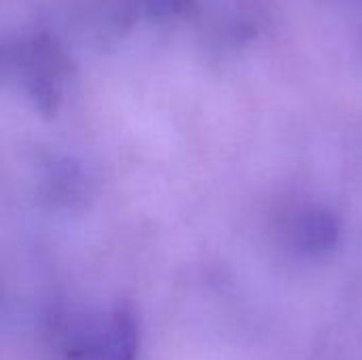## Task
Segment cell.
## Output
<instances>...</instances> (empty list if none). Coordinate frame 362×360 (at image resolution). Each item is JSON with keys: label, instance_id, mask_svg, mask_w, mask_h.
Here are the masks:
<instances>
[{"label": "cell", "instance_id": "obj_2", "mask_svg": "<svg viewBox=\"0 0 362 360\" xmlns=\"http://www.w3.org/2000/svg\"><path fill=\"white\" fill-rule=\"evenodd\" d=\"M138 348V314L121 306L93 327L81 329L66 346V360H136Z\"/></svg>", "mask_w": 362, "mask_h": 360}, {"label": "cell", "instance_id": "obj_4", "mask_svg": "<svg viewBox=\"0 0 362 360\" xmlns=\"http://www.w3.org/2000/svg\"><path fill=\"white\" fill-rule=\"evenodd\" d=\"M193 0H142V8L151 17H174L189 11Z\"/></svg>", "mask_w": 362, "mask_h": 360}, {"label": "cell", "instance_id": "obj_3", "mask_svg": "<svg viewBox=\"0 0 362 360\" xmlns=\"http://www.w3.org/2000/svg\"><path fill=\"white\" fill-rule=\"evenodd\" d=\"M341 240V221L327 208H308L291 221V244L303 257L333 255Z\"/></svg>", "mask_w": 362, "mask_h": 360}, {"label": "cell", "instance_id": "obj_1", "mask_svg": "<svg viewBox=\"0 0 362 360\" xmlns=\"http://www.w3.org/2000/svg\"><path fill=\"white\" fill-rule=\"evenodd\" d=\"M28 98L45 117H53L64 98V85L70 74V59L62 42L49 32H32L13 45L8 62Z\"/></svg>", "mask_w": 362, "mask_h": 360}]
</instances>
